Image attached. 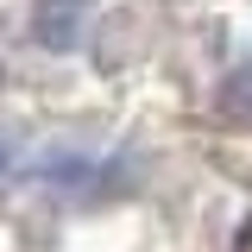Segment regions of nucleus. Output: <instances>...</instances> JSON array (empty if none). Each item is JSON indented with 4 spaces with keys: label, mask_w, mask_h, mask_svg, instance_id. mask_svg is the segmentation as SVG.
Listing matches in <instances>:
<instances>
[{
    "label": "nucleus",
    "mask_w": 252,
    "mask_h": 252,
    "mask_svg": "<svg viewBox=\"0 0 252 252\" xmlns=\"http://www.w3.org/2000/svg\"><path fill=\"white\" fill-rule=\"evenodd\" d=\"M0 177H6V145H0Z\"/></svg>",
    "instance_id": "2"
},
{
    "label": "nucleus",
    "mask_w": 252,
    "mask_h": 252,
    "mask_svg": "<svg viewBox=\"0 0 252 252\" xmlns=\"http://www.w3.org/2000/svg\"><path fill=\"white\" fill-rule=\"evenodd\" d=\"M82 6H89V0H44V6H38V38H44V44H69L76 26H82Z\"/></svg>",
    "instance_id": "1"
}]
</instances>
